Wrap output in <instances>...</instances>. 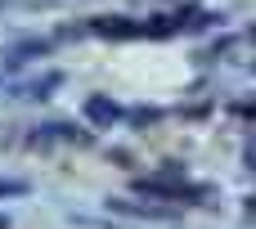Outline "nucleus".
Returning a JSON list of instances; mask_svg holds the SVG:
<instances>
[{"instance_id":"20e7f679","label":"nucleus","mask_w":256,"mask_h":229,"mask_svg":"<svg viewBox=\"0 0 256 229\" xmlns=\"http://www.w3.org/2000/svg\"><path fill=\"white\" fill-rule=\"evenodd\" d=\"M32 54H50V40H22V45H14V50H9V68L27 63Z\"/></svg>"},{"instance_id":"6e6552de","label":"nucleus","mask_w":256,"mask_h":229,"mask_svg":"<svg viewBox=\"0 0 256 229\" xmlns=\"http://www.w3.org/2000/svg\"><path fill=\"white\" fill-rule=\"evenodd\" d=\"M0 229H4V220H0Z\"/></svg>"},{"instance_id":"423d86ee","label":"nucleus","mask_w":256,"mask_h":229,"mask_svg":"<svg viewBox=\"0 0 256 229\" xmlns=\"http://www.w3.org/2000/svg\"><path fill=\"white\" fill-rule=\"evenodd\" d=\"M45 130V140H86V130H76V126H68V122H50V126H40Z\"/></svg>"},{"instance_id":"0eeeda50","label":"nucleus","mask_w":256,"mask_h":229,"mask_svg":"<svg viewBox=\"0 0 256 229\" xmlns=\"http://www.w3.org/2000/svg\"><path fill=\"white\" fill-rule=\"evenodd\" d=\"M27 189H32L27 180H0V198H22Z\"/></svg>"},{"instance_id":"f257e3e1","label":"nucleus","mask_w":256,"mask_h":229,"mask_svg":"<svg viewBox=\"0 0 256 229\" xmlns=\"http://www.w3.org/2000/svg\"><path fill=\"white\" fill-rule=\"evenodd\" d=\"M135 189H140V194H148V198H166V202H198V198H207V189H202V184H184V180H171V176L140 180Z\"/></svg>"},{"instance_id":"7ed1b4c3","label":"nucleus","mask_w":256,"mask_h":229,"mask_svg":"<svg viewBox=\"0 0 256 229\" xmlns=\"http://www.w3.org/2000/svg\"><path fill=\"white\" fill-rule=\"evenodd\" d=\"M108 207L112 212H126V216H153V220H171L176 216V207H135V202H122V198H112Z\"/></svg>"},{"instance_id":"39448f33","label":"nucleus","mask_w":256,"mask_h":229,"mask_svg":"<svg viewBox=\"0 0 256 229\" xmlns=\"http://www.w3.org/2000/svg\"><path fill=\"white\" fill-rule=\"evenodd\" d=\"M58 86H63V76H58V72H45L40 81H32V86H27V94H22V99H50V90H58Z\"/></svg>"},{"instance_id":"f03ea898","label":"nucleus","mask_w":256,"mask_h":229,"mask_svg":"<svg viewBox=\"0 0 256 229\" xmlns=\"http://www.w3.org/2000/svg\"><path fill=\"white\" fill-rule=\"evenodd\" d=\"M86 117H90L94 126H112V122L122 117V108H117L112 99H104V94H90V99H86Z\"/></svg>"}]
</instances>
